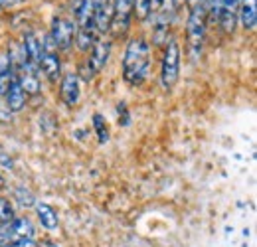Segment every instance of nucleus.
<instances>
[{"label": "nucleus", "instance_id": "f257e3e1", "mask_svg": "<svg viewBox=\"0 0 257 247\" xmlns=\"http://www.w3.org/2000/svg\"><path fill=\"white\" fill-rule=\"evenodd\" d=\"M153 63V50L145 38H131L123 56V79L131 87H139L147 81Z\"/></svg>", "mask_w": 257, "mask_h": 247}, {"label": "nucleus", "instance_id": "4be33fe9", "mask_svg": "<svg viewBox=\"0 0 257 247\" xmlns=\"http://www.w3.org/2000/svg\"><path fill=\"white\" fill-rule=\"evenodd\" d=\"M40 247H60V245H58V243H52V241H44Z\"/></svg>", "mask_w": 257, "mask_h": 247}, {"label": "nucleus", "instance_id": "ddd939ff", "mask_svg": "<svg viewBox=\"0 0 257 247\" xmlns=\"http://www.w3.org/2000/svg\"><path fill=\"white\" fill-rule=\"evenodd\" d=\"M34 208H36V214H38L40 223H42L46 229L54 231V229L58 227V214H56V210H54L50 204H46V202H36Z\"/></svg>", "mask_w": 257, "mask_h": 247}, {"label": "nucleus", "instance_id": "6ab92c4d", "mask_svg": "<svg viewBox=\"0 0 257 247\" xmlns=\"http://www.w3.org/2000/svg\"><path fill=\"white\" fill-rule=\"evenodd\" d=\"M93 127L97 131V137H99V143H107L109 141V133H107V127L101 115H93Z\"/></svg>", "mask_w": 257, "mask_h": 247}, {"label": "nucleus", "instance_id": "7ed1b4c3", "mask_svg": "<svg viewBox=\"0 0 257 247\" xmlns=\"http://www.w3.org/2000/svg\"><path fill=\"white\" fill-rule=\"evenodd\" d=\"M180 63H182L180 44L172 36L170 40H166V48H164V56H162V63H161L162 89L170 91L178 83V79H180Z\"/></svg>", "mask_w": 257, "mask_h": 247}, {"label": "nucleus", "instance_id": "5701e85b", "mask_svg": "<svg viewBox=\"0 0 257 247\" xmlns=\"http://www.w3.org/2000/svg\"><path fill=\"white\" fill-rule=\"evenodd\" d=\"M186 2H190V6H194V4H200V2H204V0H186Z\"/></svg>", "mask_w": 257, "mask_h": 247}, {"label": "nucleus", "instance_id": "9b49d317", "mask_svg": "<svg viewBox=\"0 0 257 247\" xmlns=\"http://www.w3.org/2000/svg\"><path fill=\"white\" fill-rule=\"evenodd\" d=\"M4 99H6V107H8V111H12V113H20V111L26 107L28 95H26L24 89L20 87V83H18V79H16V77L12 79V83H10L8 91L4 93Z\"/></svg>", "mask_w": 257, "mask_h": 247}, {"label": "nucleus", "instance_id": "4468645a", "mask_svg": "<svg viewBox=\"0 0 257 247\" xmlns=\"http://www.w3.org/2000/svg\"><path fill=\"white\" fill-rule=\"evenodd\" d=\"M12 229H14V233H16V237H30L34 239V225L32 221L28 219V217H14L12 221Z\"/></svg>", "mask_w": 257, "mask_h": 247}, {"label": "nucleus", "instance_id": "dca6fc26", "mask_svg": "<svg viewBox=\"0 0 257 247\" xmlns=\"http://www.w3.org/2000/svg\"><path fill=\"white\" fill-rule=\"evenodd\" d=\"M16 239L18 237L12 229V223H0V247H10Z\"/></svg>", "mask_w": 257, "mask_h": 247}, {"label": "nucleus", "instance_id": "a211bd4d", "mask_svg": "<svg viewBox=\"0 0 257 247\" xmlns=\"http://www.w3.org/2000/svg\"><path fill=\"white\" fill-rule=\"evenodd\" d=\"M222 2H224V0H204V6H206V16H208V20H210V22H218Z\"/></svg>", "mask_w": 257, "mask_h": 247}, {"label": "nucleus", "instance_id": "9d476101", "mask_svg": "<svg viewBox=\"0 0 257 247\" xmlns=\"http://www.w3.org/2000/svg\"><path fill=\"white\" fill-rule=\"evenodd\" d=\"M79 77H77V73H65L64 77H62V83H60V97H62V101H64L67 107H73V105H77V101H79Z\"/></svg>", "mask_w": 257, "mask_h": 247}, {"label": "nucleus", "instance_id": "f3484780", "mask_svg": "<svg viewBox=\"0 0 257 247\" xmlns=\"http://www.w3.org/2000/svg\"><path fill=\"white\" fill-rule=\"evenodd\" d=\"M14 217H16V214H14V208H12L10 200L0 198V223H10Z\"/></svg>", "mask_w": 257, "mask_h": 247}, {"label": "nucleus", "instance_id": "aec40b11", "mask_svg": "<svg viewBox=\"0 0 257 247\" xmlns=\"http://www.w3.org/2000/svg\"><path fill=\"white\" fill-rule=\"evenodd\" d=\"M133 16H137L139 20L149 18V0H135V10Z\"/></svg>", "mask_w": 257, "mask_h": 247}, {"label": "nucleus", "instance_id": "b1692460", "mask_svg": "<svg viewBox=\"0 0 257 247\" xmlns=\"http://www.w3.org/2000/svg\"><path fill=\"white\" fill-rule=\"evenodd\" d=\"M0 188H2V178H0Z\"/></svg>", "mask_w": 257, "mask_h": 247}, {"label": "nucleus", "instance_id": "20e7f679", "mask_svg": "<svg viewBox=\"0 0 257 247\" xmlns=\"http://www.w3.org/2000/svg\"><path fill=\"white\" fill-rule=\"evenodd\" d=\"M109 56H111V42L109 40H97L91 46V50L87 52V58L79 63L77 77L91 81L97 73L103 71L105 63L109 62Z\"/></svg>", "mask_w": 257, "mask_h": 247}, {"label": "nucleus", "instance_id": "39448f33", "mask_svg": "<svg viewBox=\"0 0 257 247\" xmlns=\"http://www.w3.org/2000/svg\"><path fill=\"white\" fill-rule=\"evenodd\" d=\"M75 32H77V26H75L73 18H69V16H56L52 20V30H50L48 36L54 42L58 52H67L73 46V42H75Z\"/></svg>", "mask_w": 257, "mask_h": 247}, {"label": "nucleus", "instance_id": "6e6552de", "mask_svg": "<svg viewBox=\"0 0 257 247\" xmlns=\"http://www.w3.org/2000/svg\"><path fill=\"white\" fill-rule=\"evenodd\" d=\"M93 2V18L99 34H107L113 18V8L115 0H91Z\"/></svg>", "mask_w": 257, "mask_h": 247}, {"label": "nucleus", "instance_id": "423d86ee", "mask_svg": "<svg viewBox=\"0 0 257 247\" xmlns=\"http://www.w3.org/2000/svg\"><path fill=\"white\" fill-rule=\"evenodd\" d=\"M38 67H40V71H44V75L52 83H56L62 77V62H60L58 50H56L54 42L50 40V36L42 38V56H40Z\"/></svg>", "mask_w": 257, "mask_h": 247}, {"label": "nucleus", "instance_id": "1a4fd4ad", "mask_svg": "<svg viewBox=\"0 0 257 247\" xmlns=\"http://www.w3.org/2000/svg\"><path fill=\"white\" fill-rule=\"evenodd\" d=\"M237 18H239V0H224L220 8V16H218L220 28L225 34H233Z\"/></svg>", "mask_w": 257, "mask_h": 247}, {"label": "nucleus", "instance_id": "0eeeda50", "mask_svg": "<svg viewBox=\"0 0 257 247\" xmlns=\"http://www.w3.org/2000/svg\"><path fill=\"white\" fill-rule=\"evenodd\" d=\"M133 10H135V0H115L113 18H111V26H109V32L113 34V38H121L128 32L131 20H133Z\"/></svg>", "mask_w": 257, "mask_h": 247}, {"label": "nucleus", "instance_id": "412c9836", "mask_svg": "<svg viewBox=\"0 0 257 247\" xmlns=\"http://www.w3.org/2000/svg\"><path fill=\"white\" fill-rule=\"evenodd\" d=\"M20 2H24V0H0V10L10 8V6H16V4H20Z\"/></svg>", "mask_w": 257, "mask_h": 247}, {"label": "nucleus", "instance_id": "f03ea898", "mask_svg": "<svg viewBox=\"0 0 257 247\" xmlns=\"http://www.w3.org/2000/svg\"><path fill=\"white\" fill-rule=\"evenodd\" d=\"M206 28H208L206 6H204V2L194 4L190 8V14H188V22H186V48H188V56L192 62H198L202 56Z\"/></svg>", "mask_w": 257, "mask_h": 247}, {"label": "nucleus", "instance_id": "f8f14e48", "mask_svg": "<svg viewBox=\"0 0 257 247\" xmlns=\"http://www.w3.org/2000/svg\"><path fill=\"white\" fill-rule=\"evenodd\" d=\"M239 20L245 30L253 32L257 26V0H239Z\"/></svg>", "mask_w": 257, "mask_h": 247}, {"label": "nucleus", "instance_id": "2eb2a0df", "mask_svg": "<svg viewBox=\"0 0 257 247\" xmlns=\"http://www.w3.org/2000/svg\"><path fill=\"white\" fill-rule=\"evenodd\" d=\"M14 198H16L18 204L24 206V208H32V206H36V198H34V194L28 190V188H24V186H18V188H16Z\"/></svg>", "mask_w": 257, "mask_h": 247}]
</instances>
